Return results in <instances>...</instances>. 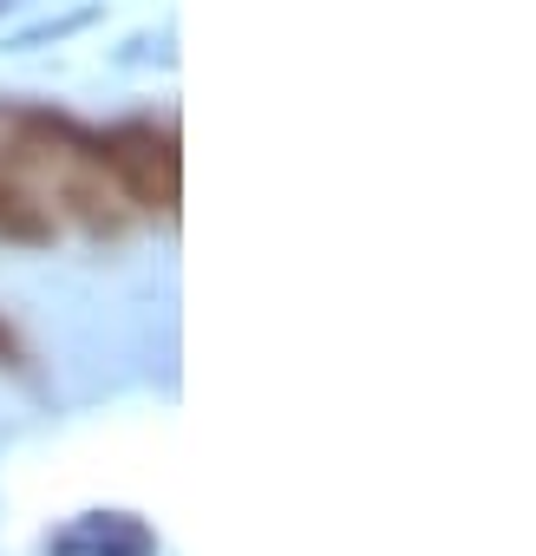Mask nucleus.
<instances>
[{"instance_id":"obj_1","label":"nucleus","mask_w":536,"mask_h":556,"mask_svg":"<svg viewBox=\"0 0 536 556\" xmlns=\"http://www.w3.org/2000/svg\"><path fill=\"white\" fill-rule=\"evenodd\" d=\"M0 170H14L47 210L53 223L73 216L86 236L118 242L131 229V210L99 157V131L47 112V105H0Z\"/></svg>"},{"instance_id":"obj_2","label":"nucleus","mask_w":536,"mask_h":556,"mask_svg":"<svg viewBox=\"0 0 536 556\" xmlns=\"http://www.w3.org/2000/svg\"><path fill=\"white\" fill-rule=\"evenodd\" d=\"M99 157L125 197L131 216H157L177 223V197H183V157H177V125L170 118H118L99 131Z\"/></svg>"},{"instance_id":"obj_3","label":"nucleus","mask_w":536,"mask_h":556,"mask_svg":"<svg viewBox=\"0 0 536 556\" xmlns=\"http://www.w3.org/2000/svg\"><path fill=\"white\" fill-rule=\"evenodd\" d=\"M0 367H8V374H27V341H21L8 321H0Z\"/></svg>"}]
</instances>
